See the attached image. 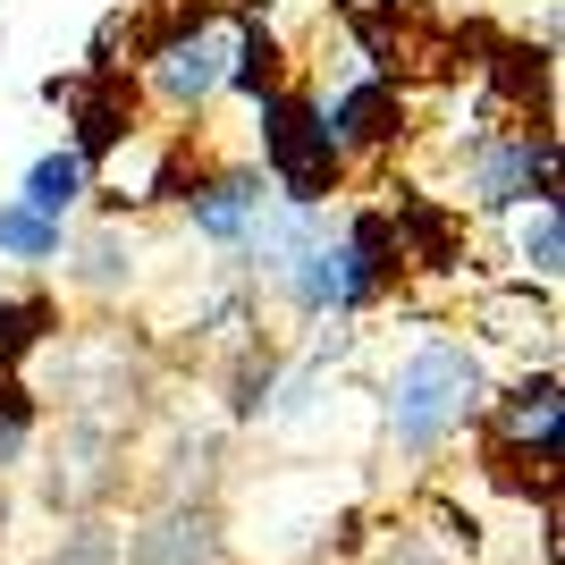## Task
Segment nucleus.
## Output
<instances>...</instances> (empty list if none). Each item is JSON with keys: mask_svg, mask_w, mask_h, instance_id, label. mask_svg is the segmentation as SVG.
<instances>
[{"mask_svg": "<svg viewBox=\"0 0 565 565\" xmlns=\"http://www.w3.org/2000/svg\"><path fill=\"white\" fill-rule=\"evenodd\" d=\"M60 245H68V220L34 212V203H18V194L0 203V262H9V270H51Z\"/></svg>", "mask_w": 565, "mask_h": 565, "instance_id": "obj_15", "label": "nucleus"}, {"mask_svg": "<svg viewBox=\"0 0 565 565\" xmlns=\"http://www.w3.org/2000/svg\"><path fill=\"white\" fill-rule=\"evenodd\" d=\"M532 194H557V127L490 118V127L448 136V203L456 212L498 220L507 203H532Z\"/></svg>", "mask_w": 565, "mask_h": 565, "instance_id": "obj_3", "label": "nucleus"}, {"mask_svg": "<svg viewBox=\"0 0 565 565\" xmlns=\"http://www.w3.org/2000/svg\"><path fill=\"white\" fill-rule=\"evenodd\" d=\"M363 565H456V557L430 541L423 523H380L372 541H363Z\"/></svg>", "mask_w": 565, "mask_h": 565, "instance_id": "obj_17", "label": "nucleus"}, {"mask_svg": "<svg viewBox=\"0 0 565 565\" xmlns=\"http://www.w3.org/2000/svg\"><path fill=\"white\" fill-rule=\"evenodd\" d=\"M245 118H254V169L270 178V194H279V203L330 212L338 194L354 186L347 152H338V143H330V127H321V85L287 76L279 94H262Z\"/></svg>", "mask_w": 565, "mask_h": 565, "instance_id": "obj_2", "label": "nucleus"}, {"mask_svg": "<svg viewBox=\"0 0 565 565\" xmlns=\"http://www.w3.org/2000/svg\"><path fill=\"white\" fill-rule=\"evenodd\" d=\"M490 388H498V372H490V354L472 347L465 330H423L397 363H388V388H380L388 448H397L405 465L448 456L465 430H481Z\"/></svg>", "mask_w": 565, "mask_h": 565, "instance_id": "obj_1", "label": "nucleus"}, {"mask_svg": "<svg viewBox=\"0 0 565 565\" xmlns=\"http://www.w3.org/2000/svg\"><path fill=\"white\" fill-rule=\"evenodd\" d=\"M465 338L481 354H515V363H557V296L523 279H472L465 287Z\"/></svg>", "mask_w": 565, "mask_h": 565, "instance_id": "obj_7", "label": "nucleus"}, {"mask_svg": "<svg viewBox=\"0 0 565 565\" xmlns=\"http://www.w3.org/2000/svg\"><path fill=\"white\" fill-rule=\"evenodd\" d=\"M43 338H60V296H0V372H18Z\"/></svg>", "mask_w": 565, "mask_h": 565, "instance_id": "obj_16", "label": "nucleus"}, {"mask_svg": "<svg viewBox=\"0 0 565 565\" xmlns=\"http://www.w3.org/2000/svg\"><path fill=\"white\" fill-rule=\"evenodd\" d=\"M228 34L236 25H220L212 9H178V18L143 43V94L161 102L169 118H194V127H203V110H212L220 85H228Z\"/></svg>", "mask_w": 565, "mask_h": 565, "instance_id": "obj_4", "label": "nucleus"}, {"mask_svg": "<svg viewBox=\"0 0 565 565\" xmlns=\"http://www.w3.org/2000/svg\"><path fill=\"white\" fill-rule=\"evenodd\" d=\"M51 565H118V532H102V523H76V532H60Z\"/></svg>", "mask_w": 565, "mask_h": 565, "instance_id": "obj_18", "label": "nucleus"}, {"mask_svg": "<svg viewBox=\"0 0 565 565\" xmlns=\"http://www.w3.org/2000/svg\"><path fill=\"white\" fill-rule=\"evenodd\" d=\"M498 279H523V287H548V296H557V279H565L557 194H532V203H507V212H498Z\"/></svg>", "mask_w": 565, "mask_h": 565, "instance_id": "obj_11", "label": "nucleus"}, {"mask_svg": "<svg viewBox=\"0 0 565 565\" xmlns=\"http://www.w3.org/2000/svg\"><path fill=\"white\" fill-rule=\"evenodd\" d=\"M321 127H330V143L347 152V169H380L414 143V94H405V76H388V68H354L321 94Z\"/></svg>", "mask_w": 565, "mask_h": 565, "instance_id": "obj_5", "label": "nucleus"}, {"mask_svg": "<svg viewBox=\"0 0 565 565\" xmlns=\"http://www.w3.org/2000/svg\"><path fill=\"white\" fill-rule=\"evenodd\" d=\"M287 76H296V43H287L270 18H245L228 34V85H220V94H236L245 110H254L262 94H279Z\"/></svg>", "mask_w": 565, "mask_h": 565, "instance_id": "obj_14", "label": "nucleus"}, {"mask_svg": "<svg viewBox=\"0 0 565 565\" xmlns=\"http://www.w3.org/2000/svg\"><path fill=\"white\" fill-rule=\"evenodd\" d=\"M262 203H270V178L254 169V152H203V169H194L186 194H178L186 228L203 236L212 254H236V245H245V228L262 220Z\"/></svg>", "mask_w": 565, "mask_h": 565, "instance_id": "obj_9", "label": "nucleus"}, {"mask_svg": "<svg viewBox=\"0 0 565 565\" xmlns=\"http://www.w3.org/2000/svg\"><path fill=\"white\" fill-rule=\"evenodd\" d=\"M212 548H220V515L194 498H169L118 532V565H212Z\"/></svg>", "mask_w": 565, "mask_h": 565, "instance_id": "obj_12", "label": "nucleus"}, {"mask_svg": "<svg viewBox=\"0 0 565 565\" xmlns=\"http://www.w3.org/2000/svg\"><path fill=\"white\" fill-rule=\"evenodd\" d=\"M330 236H338V321H363V312H380L405 287L397 220H388V203L372 194V203H347Z\"/></svg>", "mask_w": 565, "mask_h": 565, "instance_id": "obj_8", "label": "nucleus"}, {"mask_svg": "<svg viewBox=\"0 0 565 565\" xmlns=\"http://www.w3.org/2000/svg\"><path fill=\"white\" fill-rule=\"evenodd\" d=\"M60 279H68V296H85V305H110V296H127L136 287V228L110 212L94 220H68V245H60V262H51Z\"/></svg>", "mask_w": 565, "mask_h": 565, "instance_id": "obj_10", "label": "nucleus"}, {"mask_svg": "<svg viewBox=\"0 0 565 565\" xmlns=\"http://www.w3.org/2000/svg\"><path fill=\"white\" fill-rule=\"evenodd\" d=\"M94 161L76 152V143H43L34 161L18 169V203H34V212H51V220H85V203H94Z\"/></svg>", "mask_w": 565, "mask_h": 565, "instance_id": "obj_13", "label": "nucleus"}, {"mask_svg": "<svg viewBox=\"0 0 565 565\" xmlns=\"http://www.w3.org/2000/svg\"><path fill=\"white\" fill-rule=\"evenodd\" d=\"M43 102H60V110H68V143L94 161V178L143 136V94H136V76L102 68V60H94L85 76H51Z\"/></svg>", "mask_w": 565, "mask_h": 565, "instance_id": "obj_6", "label": "nucleus"}]
</instances>
